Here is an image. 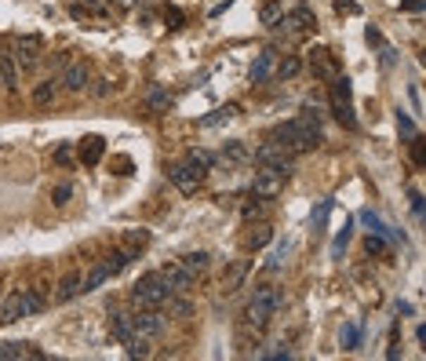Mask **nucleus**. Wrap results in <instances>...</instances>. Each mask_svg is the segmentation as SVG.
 <instances>
[{
  "instance_id": "30",
  "label": "nucleus",
  "mask_w": 426,
  "mask_h": 361,
  "mask_svg": "<svg viewBox=\"0 0 426 361\" xmlns=\"http://www.w3.org/2000/svg\"><path fill=\"white\" fill-rule=\"evenodd\" d=\"M284 15V0H266V4L259 8V23L263 26H277V18Z\"/></svg>"
},
{
  "instance_id": "5",
  "label": "nucleus",
  "mask_w": 426,
  "mask_h": 361,
  "mask_svg": "<svg viewBox=\"0 0 426 361\" xmlns=\"http://www.w3.org/2000/svg\"><path fill=\"white\" fill-rule=\"evenodd\" d=\"M255 164H259V168H273V172H281V176H292V172H295L292 154L284 150V146H277L273 139L263 142L259 150H255Z\"/></svg>"
},
{
  "instance_id": "43",
  "label": "nucleus",
  "mask_w": 426,
  "mask_h": 361,
  "mask_svg": "<svg viewBox=\"0 0 426 361\" xmlns=\"http://www.w3.org/2000/svg\"><path fill=\"white\" fill-rule=\"evenodd\" d=\"M164 18L172 23V30H179V26H182V11H179V8H168V11H164Z\"/></svg>"
},
{
  "instance_id": "32",
  "label": "nucleus",
  "mask_w": 426,
  "mask_h": 361,
  "mask_svg": "<svg viewBox=\"0 0 426 361\" xmlns=\"http://www.w3.org/2000/svg\"><path fill=\"white\" fill-rule=\"evenodd\" d=\"M172 102H175L172 92H164V88H154L150 95H146V106H150V110H168Z\"/></svg>"
},
{
  "instance_id": "6",
  "label": "nucleus",
  "mask_w": 426,
  "mask_h": 361,
  "mask_svg": "<svg viewBox=\"0 0 426 361\" xmlns=\"http://www.w3.org/2000/svg\"><path fill=\"white\" fill-rule=\"evenodd\" d=\"M168 179H172V186L179 190V194H197V186L204 183V172L194 168L189 161H175L172 168H168Z\"/></svg>"
},
{
  "instance_id": "2",
  "label": "nucleus",
  "mask_w": 426,
  "mask_h": 361,
  "mask_svg": "<svg viewBox=\"0 0 426 361\" xmlns=\"http://www.w3.org/2000/svg\"><path fill=\"white\" fill-rule=\"evenodd\" d=\"M277 307H281V292H277L273 285H259L255 295H251V303H248V310H244V322L259 332V329H266L273 322Z\"/></svg>"
},
{
  "instance_id": "28",
  "label": "nucleus",
  "mask_w": 426,
  "mask_h": 361,
  "mask_svg": "<svg viewBox=\"0 0 426 361\" xmlns=\"http://www.w3.org/2000/svg\"><path fill=\"white\" fill-rule=\"evenodd\" d=\"M48 303H44V295H40L37 288H23V317H33V314H40Z\"/></svg>"
},
{
  "instance_id": "9",
  "label": "nucleus",
  "mask_w": 426,
  "mask_h": 361,
  "mask_svg": "<svg viewBox=\"0 0 426 361\" xmlns=\"http://www.w3.org/2000/svg\"><path fill=\"white\" fill-rule=\"evenodd\" d=\"M70 15L77 23H106L110 18V0H73Z\"/></svg>"
},
{
  "instance_id": "8",
  "label": "nucleus",
  "mask_w": 426,
  "mask_h": 361,
  "mask_svg": "<svg viewBox=\"0 0 426 361\" xmlns=\"http://www.w3.org/2000/svg\"><path fill=\"white\" fill-rule=\"evenodd\" d=\"M284 179H288V176L273 172V168H263V172H255V179H251V197H259V201H273V197L284 190Z\"/></svg>"
},
{
  "instance_id": "29",
  "label": "nucleus",
  "mask_w": 426,
  "mask_h": 361,
  "mask_svg": "<svg viewBox=\"0 0 426 361\" xmlns=\"http://www.w3.org/2000/svg\"><path fill=\"white\" fill-rule=\"evenodd\" d=\"M106 281H110V270H106V263H99V267H92L88 274H84V292H95Z\"/></svg>"
},
{
  "instance_id": "18",
  "label": "nucleus",
  "mask_w": 426,
  "mask_h": 361,
  "mask_svg": "<svg viewBox=\"0 0 426 361\" xmlns=\"http://www.w3.org/2000/svg\"><path fill=\"white\" fill-rule=\"evenodd\" d=\"M110 329H113V336H117V343H127V339L135 336L132 314H124V310H113V314H110Z\"/></svg>"
},
{
  "instance_id": "3",
  "label": "nucleus",
  "mask_w": 426,
  "mask_h": 361,
  "mask_svg": "<svg viewBox=\"0 0 426 361\" xmlns=\"http://www.w3.org/2000/svg\"><path fill=\"white\" fill-rule=\"evenodd\" d=\"M328 102H332L335 121L343 124L346 132H353V128H357V114H353V88H350V80H346L343 73L328 80Z\"/></svg>"
},
{
  "instance_id": "23",
  "label": "nucleus",
  "mask_w": 426,
  "mask_h": 361,
  "mask_svg": "<svg viewBox=\"0 0 426 361\" xmlns=\"http://www.w3.org/2000/svg\"><path fill=\"white\" fill-rule=\"evenodd\" d=\"M273 62H277V55H273V51H263L259 59H255V66H251V80H255V84L270 80V77H273Z\"/></svg>"
},
{
  "instance_id": "15",
  "label": "nucleus",
  "mask_w": 426,
  "mask_h": 361,
  "mask_svg": "<svg viewBox=\"0 0 426 361\" xmlns=\"http://www.w3.org/2000/svg\"><path fill=\"white\" fill-rule=\"evenodd\" d=\"M102 154H106V142H102L99 135H88V139L80 142V150H77L80 164H88V168H95V164L102 161Z\"/></svg>"
},
{
  "instance_id": "20",
  "label": "nucleus",
  "mask_w": 426,
  "mask_h": 361,
  "mask_svg": "<svg viewBox=\"0 0 426 361\" xmlns=\"http://www.w3.org/2000/svg\"><path fill=\"white\" fill-rule=\"evenodd\" d=\"M244 278H248V259L233 263V267L226 270V278H223V292H237V288L244 285Z\"/></svg>"
},
{
  "instance_id": "44",
  "label": "nucleus",
  "mask_w": 426,
  "mask_h": 361,
  "mask_svg": "<svg viewBox=\"0 0 426 361\" xmlns=\"http://www.w3.org/2000/svg\"><path fill=\"white\" fill-rule=\"evenodd\" d=\"M335 11H346V15H357V4H353V0H335Z\"/></svg>"
},
{
  "instance_id": "16",
  "label": "nucleus",
  "mask_w": 426,
  "mask_h": 361,
  "mask_svg": "<svg viewBox=\"0 0 426 361\" xmlns=\"http://www.w3.org/2000/svg\"><path fill=\"white\" fill-rule=\"evenodd\" d=\"M23 317V292H8L0 303V325H15Z\"/></svg>"
},
{
  "instance_id": "34",
  "label": "nucleus",
  "mask_w": 426,
  "mask_h": 361,
  "mask_svg": "<svg viewBox=\"0 0 426 361\" xmlns=\"http://www.w3.org/2000/svg\"><path fill=\"white\" fill-rule=\"evenodd\" d=\"M150 245V230H127V238H124V248H146Z\"/></svg>"
},
{
  "instance_id": "22",
  "label": "nucleus",
  "mask_w": 426,
  "mask_h": 361,
  "mask_svg": "<svg viewBox=\"0 0 426 361\" xmlns=\"http://www.w3.org/2000/svg\"><path fill=\"white\" fill-rule=\"evenodd\" d=\"M132 259H135V252H132V248H117L113 256H106L102 263H106V270H110V278H117L124 267H132Z\"/></svg>"
},
{
  "instance_id": "38",
  "label": "nucleus",
  "mask_w": 426,
  "mask_h": 361,
  "mask_svg": "<svg viewBox=\"0 0 426 361\" xmlns=\"http://www.w3.org/2000/svg\"><path fill=\"white\" fill-rule=\"evenodd\" d=\"M408 146H412V161L422 168V164H426V154H422V135H412V139H408Z\"/></svg>"
},
{
  "instance_id": "33",
  "label": "nucleus",
  "mask_w": 426,
  "mask_h": 361,
  "mask_svg": "<svg viewBox=\"0 0 426 361\" xmlns=\"http://www.w3.org/2000/svg\"><path fill=\"white\" fill-rule=\"evenodd\" d=\"M186 161L194 164V168H201V172L208 176V168L215 164V154H208V150H189V154H186Z\"/></svg>"
},
{
  "instance_id": "12",
  "label": "nucleus",
  "mask_w": 426,
  "mask_h": 361,
  "mask_svg": "<svg viewBox=\"0 0 426 361\" xmlns=\"http://www.w3.org/2000/svg\"><path fill=\"white\" fill-rule=\"evenodd\" d=\"M317 26V18L310 8H295V11H284L281 18H277V30H284V33H306Z\"/></svg>"
},
{
  "instance_id": "37",
  "label": "nucleus",
  "mask_w": 426,
  "mask_h": 361,
  "mask_svg": "<svg viewBox=\"0 0 426 361\" xmlns=\"http://www.w3.org/2000/svg\"><path fill=\"white\" fill-rule=\"evenodd\" d=\"M92 84V95L95 99H106V95H110L113 88H110V80H106V77H95V80H88Z\"/></svg>"
},
{
  "instance_id": "45",
  "label": "nucleus",
  "mask_w": 426,
  "mask_h": 361,
  "mask_svg": "<svg viewBox=\"0 0 426 361\" xmlns=\"http://www.w3.org/2000/svg\"><path fill=\"white\" fill-rule=\"evenodd\" d=\"M412 208H415V216H422V197H419V190H412Z\"/></svg>"
},
{
  "instance_id": "11",
  "label": "nucleus",
  "mask_w": 426,
  "mask_h": 361,
  "mask_svg": "<svg viewBox=\"0 0 426 361\" xmlns=\"http://www.w3.org/2000/svg\"><path fill=\"white\" fill-rule=\"evenodd\" d=\"M310 70H313L317 80H332V77L343 73V70H339V59H335L328 48H313V51H310Z\"/></svg>"
},
{
  "instance_id": "10",
  "label": "nucleus",
  "mask_w": 426,
  "mask_h": 361,
  "mask_svg": "<svg viewBox=\"0 0 426 361\" xmlns=\"http://www.w3.org/2000/svg\"><path fill=\"white\" fill-rule=\"evenodd\" d=\"M132 325H135V332L139 336H161L164 332V314L157 310V307H135V314H132Z\"/></svg>"
},
{
  "instance_id": "40",
  "label": "nucleus",
  "mask_w": 426,
  "mask_h": 361,
  "mask_svg": "<svg viewBox=\"0 0 426 361\" xmlns=\"http://www.w3.org/2000/svg\"><path fill=\"white\" fill-rule=\"evenodd\" d=\"M350 230H353V223H346V226H343V233L335 238V252H339V256H343V248L350 245Z\"/></svg>"
},
{
  "instance_id": "42",
  "label": "nucleus",
  "mask_w": 426,
  "mask_h": 361,
  "mask_svg": "<svg viewBox=\"0 0 426 361\" xmlns=\"http://www.w3.org/2000/svg\"><path fill=\"white\" fill-rule=\"evenodd\" d=\"M73 161V146H58L55 150V164H70Z\"/></svg>"
},
{
  "instance_id": "39",
  "label": "nucleus",
  "mask_w": 426,
  "mask_h": 361,
  "mask_svg": "<svg viewBox=\"0 0 426 361\" xmlns=\"http://www.w3.org/2000/svg\"><path fill=\"white\" fill-rule=\"evenodd\" d=\"M51 197H55V204H66V201L73 197V186H70V183H62V186H55V194H51Z\"/></svg>"
},
{
  "instance_id": "47",
  "label": "nucleus",
  "mask_w": 426,
  "mask_h": 361,
  "mask_svg": "<svg viewBox=\"0 0 426 361\" xmlns=\"http://www.w3.org/2000/svg\"><path fill=\"white\" fill-rule=\"evenodd\" d=\"M346 347H357V329H353V325L346 329Z\"/></svg>"
},
{
  "instance_id": "7",
  "label": "nucleus",
  "mask_w": 426,
  "mask_h": 361,
  "mask_svg": "<svg viewBox=\"0 0 426 361\" xmlns=\"http://www.w3.org/2000/svg\"><path fill=\"white\" fill-rule=\"evenodd\" d=\"M88 80H92V70H88V62L84 59H66V66H62L58 73V88H66V92H84L88 88Z\"/></svg>"
},
{
  "instance_id": "4",
  "label": "nucleus",
  "mask_w": 426,
  "mask_h": 361,
  "mask_svg": "<svg viewBox=\"0 0 426 361\" xmlns=\"http://www.w3.org/2000/svg\"><path fill=\"white\" fill-rule=\"evenodd\" d=\"M172 288L164 285V278H161V270L157 274H146V278H139L135 281V288H132V303L135 307H168V300H172Z\"/></svg>"
},
{
  "instance_id": "13",
  "label": "nucleus",
  "mask_w": 426,
  "mask_h": 361,
  "mask_svg": "<svg viewBox=\"0 0 426 361\" xmlns=\"http://www.w3.org/2000/svg\"><path fill=\"white\" fill-rule=\"evenodd\" d=\"M40 37H18L15 40V66H23V70H33L37 62H40Z\"/></svg>"
},
{
  "instance_id": "27",
  "label": "nucleus",
  "mask_w": 426,
  "mask_h": 361,
  "mask_svg": "<svg viewBox=\"0 0 426 361\" xmlns=\"http://www.w3.org/2000/svg\"><path fill=\"white\" fill-rule=\"evenodd\" d=\"M179 263H182L189 274H194V278H201V274L211 267V256H208V252H189V256H182Z\"/></svg>"
},
{
  "instance_id": "1",
  "label": "nucleus",
  "mask_w": 426,
  "mask_h": 361,
  "mask_svg": "<svg viewBox=\"0 0 426 361\" xmlns=\"http://www.w3.org/2000/svg\"><path fill=\"white\" fill-rule=\"evenodd\" d=\"M277 146H284L288 154H306V150H317V146L325 142V132H321V117H317V110H306L299 117H292L284 124H277L273 135H270Z\"/></svg>"
},
{
  "instance_id": "14",
  "label": "nucleus",
  "mask_w": 426,
  "mask_h": 361,
  "mask_svg": "<svg viewBox=\"0 0 426 361\" xmlns=\"http://www.w3.org/2000/svg\"><path fill=\"white\" fill-rule=\"evenodd\" d=\"M161 278H164V285L168 288H172V292H189V288H194V274H189L182 263H172V267H164L161 270Z\"/></svg>"
},
{
  "instance_id": "41",
  "label": "nucleus",
  "mask_w": 426,
  "mask_h": 361,
  "mask_svg": "<svg viewBox=\"0 0 426 361\" xmlns=\"http://www.w3.org/2000/svg\"><path fill=\"white\" fill-rule=\"evenodd\" d=\"M328 212H332V201H321V208H317V216H313V226H317V230L325 226V219H328Z\"/></svg>"
},
{
  "instance_id": "21",
  "label": "nucleus",
  "mask_w": 426,
  "mask_h": 361,
  "mask_svg": "<svg viewBox=\"0 0 426 361\" xmlns=\"http://www.w3.org/2000/svg\"><path fill=\"white\" fill-rule=\"evenodd\" d=\"M58 95V77H48V80H40L37 88H33V102L37 106H51Z\"/></svg>"
},
{
  "instance_id": "35",
  "label": "nucleus",
  "mask_w": 426,
  "mask_h": 361,
  "mask_svg": "<svg viewBox=\"0 0 426 361\" xmlns=\"http://www.w3.org/2000/svg\"><path fill=\"white\" fill-rule=\"evenodd\" d=\"M284 259H288V245H277V252L270 256L266 270H270V274H273V270H281V267H284Z\"/></svg>"
},
{
  "instance_id": "24",
  "label": "nucleus",
  "mask_w": 426,
  "mask_h": 361,
  "mask_svg": "<svg viewBox=\"0 0 426 361\" xmlns=\"http://www.w3.org/2000/svg\"><path fill=\"white\" fill-rule=\"evenodd\" d=\"M299 70H303V59H295V55H284V59L273 62V77L277 80H288V77H295Z\"/></svg>"
},
{
  "instance_id": "31",
  "label": "nucleus",
  "mask_w": 426,
  "mask_h": 361,
  "mask_svg": "<svg viewBox=\"0 0 426 361\" xmlns=\"http://www.w3.org/2000/svg\"><path fill=\"white\" fill-rule=\"evenodd\" d=\"M219 157H223V161H248V146H244L241 139H230V142L223 146Z\"/></svg>"
},
{
  "instance_id": "25",
  "label": "nucleus",
  "mask_w": 426,
  "mask_h": 361,
  "mask_svg": "<svg viewBox=\"0 0 426 361\" xmlns=\"http://www.w3.org/2000/svg\"><path fill=\"white\" fill-rule=\"evenodd\" d=\"M0 84H4L8 92L18 88V66H15L11 55H0Z\"/></svg>"
},
{
  "instance_id": "36",
  "label": "nucleus",
  "mask_w": 426,
  "mask_h": 361,
  "mask_svg": "<svg viewBox=\"0 0 426 361\" xmlns=\"http://www.w3.org/2000/svg\"><path fill=\"white\" fill-rule=\"evenodd\" d=\"M397 132H401L404 139H412V135H419V132H415V124H412V117H408V114H397Z\"/></svg>"
},
{
  "instance_id": "46",
  "label": "nucleus",
  "mask_w": 426,
  "mask_h": 361,
  "mask_svg": "<svg viewBox=\"0 0 426 361\" xmlns=\"http://www.w3.org/2000/svg\"><path fill=\"white\" fill-rule=\"evenodd\" d=\"M368 44H379L382 48V33L379 30H368Z\"/></svg>"
},
{
  "instance_id": "17",
  "label": "nucleus",
  "mask_w": 426,
  "mask_h": 361,
  "mask_svg": "<svg viewBox=\"0 0 426 361\" xmlns=\"http://www.w3.org/2000/svg\"><path fill=\"white\" fill-rule=\"evenodd\" d=\"M80 292H84V274H66V278L58 281L55 300H58V303H70V300H77Z\"/></svg>"
},
{
  "instance_id": "26",
  "label": "nucleus",
  "mask_w": 426,
  "mask_h": 361,
  "mask_svg": "<svg viewBox=\"0 0 426 361\" xmlns=\"http://www.w3.org/2000/svg\"><path fill=\"white\" fill-rule=\"evenodd\" d=\"M237 114H241V106H233V102H230V106H219V110L211 114V117H204V121H201V128H219V124L233 121Z\"/></svg>"
},
{
  "instance_id": "19",
  "label": "nucleus",
  "mask_w": 426,
  "mask_h": 361,
  "mask_svg": "<svg viewBox=\"0 0 426 361\" xmlns=\"http://www.w3.org/2000/svg\"><path fill=\"white\" fill-rule=\"evenodd\" d=\"M270 241H273V226H266V223L251 226V230L244 233V248H248V252H259V248H266Z\"/></svg>"
}]
</instances>
